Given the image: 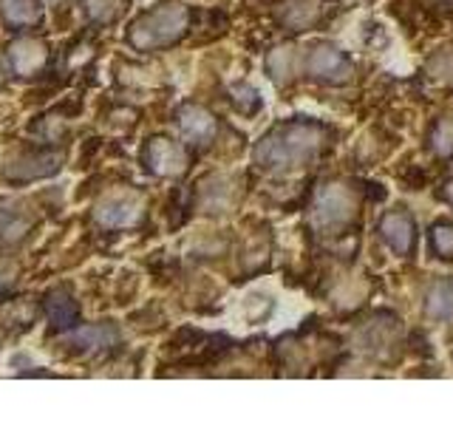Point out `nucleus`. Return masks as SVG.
<instances>
[{"mask_svg":"<svg viewBox=\"0 0 453 425\" xmlns=\"http://www.w3.org/2000/svg\"><path fill=\"white\" fill-rule=\"evenodd\" d=\"M145 162L150 167V174L173 179L179 176L184 167H188V153L181 151L179 142L167 139V136H153L145 148Z\"/></svg>","mask_w":453,"mask_h":425,"instance_id":"39448f33","label":"nucleus"},{"mask_svg":"<svg viewBox=\"0 0 453 425\" xmlns=\"http://www.w3.org/2000/svg\"><path fill=\"white\" fill-rule=\"evenodd\" d=\"M230 97H233V105L244 113H255L261 108V97H258V89L250 82H238L230 89Z\"/></svg>","mask_w":453,"mask_h":425,"instance_id":"6ab92c4d","label":"nucleus"},{"mask_svg":"<svg viewBox=\"0 0 453 425\" xmlns=\"http://www.w3.org/2000/svg\"><path fill=\"white\" fill-rule=\"evenodd\" d=\"M238 306H241V315H244V321L255 323V321H264L269 315L273 301H269V298L261 295V292H250V295H244V301H241Z\"/></svg>","mask_w":453,"mask_h":425,"instance_id":"a211bd4d","label":"nucleus"},{"mask_svg":"<svg viewBox=\"0 0 453 425\" xmlns=\"http://www.w3.org/2000/svg\"><path fill=\"white\" fill-rule=\"evenodd\" d=\"M122 344V332L117 329L113 323H88V326H80L68 337H65V346L71 352H105Z\"/></svg>","mask_w":453,"mask_h":425,"instance_id":"423d86ee","label":"nucleus"},{"mask_svg":"<svg viewBox=\"0 0 453 425\" xmlns=\"http://www.w3.org/2000/svg\"><path fill=\"white\" fill-rule=\"evenodd\" d=\"M40 4H46V6H57V4H63V0H40Z\"/></svg>","mask_w":453,"mask_h":425,"instance_id":"393cba45","label":"nucleus"},{"mask_svg":"<svg viewBox=\"0 0 453 425\" xmlns=\"http://www.w3.org/2000/svg\"><path fill=\"white\" fill-rule=\"evenodd\" d=\"M323 145V131L311 122H287L273 128L252 151V159L264 170H292L306 165Z\"/></svg>","mask_w":453,"mask_h":425,"instance_id":"f257e3e1","label":"nucleus"},{"mask_svg":"<svg viewBox=\"0 0 453 425\" xmlns=\"http://www.w3.org/2000/svg\"><path fill=\"white\" fill-rule=\"evenodd\" d=\"M35 227V212L20 202H0V241L18 244Z\"/></svg>","mask_w":453,"mask_h":425,"instance_id":"9b49d317","label":"nucleus"},{"mask_svg":"<svg viewBox=\"0 0 453 425\" xmlns=\"http://www.w3.org/2000/svg\"><path fill=\"white\" fill-rule=\"evenodd\" d=\"M431 244L439 259H453V224H434Z\"/></svg>","mask_w":453,"mask_h":425,"instance_id":"412c9836","label":"nucleus"},{"mask_svg":"<svg viewBox=\"0 0 453 425\" xmlns=\"http://www.w3.org/2000/svg\"><path fill=\"white\" fill-rule=\"evenodd\" d=\"M380 236L396 255H408L411 247H414L417 227L405 212H388V216H382L380 221Z\"/></svg>","mask_w":453,"mask_h":425,"instance_id":"f8f14e48","label":"nucleus"},{"mask_svg":"<svg viewBox=\"0 0 453 425\" xmlns=\"http://www.w3.org/2000/svg\"><path fill=\"white\" fill-rule=\"evenodd\" d=\"M82 9L94 23H111L119 14V0H82Z\"/></svg>","mask_w":453,"mask_h":425,"instance_id":"aec40b11","label":"nucleus"},{"mask_svg":"<svg viewBox=\"0 0 453 425\" xmlns=\"http://www.w3.org/2000/svg\"><path fill=\"white\" fill-rule=\"evenodd\" d=\"M0 14L9 26L28 28L42 20V12L35 0H0Z\"/></svg>","mask_w":453,"mask_h":425,"instance_id":"dca6fc26","label":"nucleus"},{"mask_svg":"<svg viewBox=\"0 0 453 425\" xmlns=\"http://www.w3.org/2000/svg\"><path fill=\"white\" fill-rule=\"evenodd\" d=\"M306 71L315 80H323V82H343L351 74V63L346 60V54L340 49L318 46V49H311V54H309Z\"/></svg>","mask_w":453,"mask_h":425,"instance_id":"0eeeda50","label":"nucleus"},{"mask_svg":"<svg viewBox=\"0 0 453 425\" xmlns=\"http://www.w3.org/2000/svg\"><path fill=\"white\" fill-rule=\"evenodd\" d=\"M431 71H434L431 77H439V80H450V77H453V57H450V54H442V57H439V60L431 66Z\"/></svg>","mask_w":453,"mask_h":425,"instance_id":"b1692460","label":"nucleus"},{"mask_svg":"<svg viewBox=\"0 0 453 425\" xmlns=\"http://www.w3.org/2000/svg\"><path fill=\"white\" fill-rule=\"evenodd\" d=\"M77 301L68 292H51L46 298V318L51 321L54 329H71L77 323Z\"/></svg>","mask_w":453,"mask_h":425,"instance_id":"4468645a","label":"nucleus"},{"mask_svg":"<svg viewBox=\"0 0 453 425\" xmlns=\"http://www.w3.org/2000/svg\"><path fill=\"white\" fill-rule=\"evenodd\" d=\"M176 128L179 134L193 142V145H207L216 136V117H212L210 111L198 108V105H181L179 113H176Z\"/></svg>","mask_w":453,"mask_h":425,"instance_id":"1a4fd4ad","label":"nucleus"},{"mask_svg":"<svg viewBox=\"0 0 453 425\" xmlns=\"http://www.w3.org/2000/svg\"><path fill=\"white\" fill-rule=\"evenodd\" d=\"M278 20L287 28H295V32H306L320 20V9L311 0H287L278 12Z\"/></svg>","mask_w":453,"mask_h":425,"instance_id":"ddd939ff","label":"nucleus"},{"mask_svg":"<svg viewBox=\"0 0 453 425\" xmlns=\"http://www.w3.org/2000/svg\"><path fill=\"white\" fill-rule=\"evenodd\" d=\"M0 85H4V68H0Z\"/></svg>","mask_w":453,"mask_h":425,"instance_id":"bb28decb","label":"nucleus"},{"mask_svg":"<svg viewBox=\"0 0 453 425\" xmlns=\"http://www.w3.org/2000/svg\"><path fill=\"white\" fill-rule=\"evenodd\" d=\"M292 68H295V49H292V46H280V49H275L273 54L266 57V71H269V74H273L278 82L289 80Z\"/></svg>","mask_w":453,"mask_h":425,"instance_id":"f3484780","label":"nucleus"},{"mask_svg":"<svg viewBox=\"0 0 453 425\" xmlns=\"http://www.w3.org/2000/svg\"><path fill=\"white\" fill-rule=\"evenodd\" d=\"M14 281H18V267H14L12 261H0V295H6Z\"/></svg>","mask_w":453,"mask_h":425,"instance_id":"5701e85b","label":"nucleus"},{"mask_svg":"<svg viewBox=\"0 0 453 425\" xmlns=\"http://www.w3.org/2000/svg\"><path fill=\"white\" fill-rule=\"evenodd\" d=\"M425 312L431 321H450L453 318V281H436L425 295Z\"/></svg>","mask_w":453,"mask_h":425,"instance_id":"2eb2a0df","label":"nucleus"},{"mask_svg":"<svg viewBox=\"0 0 453 425\" xmlns=\"http://www.w3.org/2000/svg\"><path fill=\"white\" fill-rule=\"evenodd\" d=\"M142 212H145V205L139 196L113 193L94 207V221L99 227H108V230H122V227H134L142 219Z\"/></svg>","mask_w":453,"mask_h":425,"instance_id":"20e7f679","label":"nucleus"},{"mask_svg":"<svg viewBox=\"0 0 453 425\" xmlns=\"http://www.w3.org/2000/svg\"><path fill=\"white\" fill-rule=\"evenodd\" d=\"M57 170H60V156L54 153H28V156H20V159H14L6 165L4 176L14 184L20 182H35V179H46V176H54Z\"/></svg>","mask_w":453,"mask_h":425,"instance_id":"9d476101","label":"nucleus"},{"mask_svg":"<svg viewBox=\"0 0 453 425\" xmlns=\"http://www.w3.org/2000/svg\"><path fill=\"white\" fill-rule=\"evenodd\" d=\"M190 26V12L184 4H162L127 26V42L139 51L165 49L176 42Z\"/></svg>","mask_w":453,"mask_h":425,"instance_id":"f03ea898","label":"nucleus"},{"mask_svg":"<svg viewBox=\"0 0 453 425\" xmlns=\"http://www.w3.org/2000/svg\"><path fill=\"white\" fill-rule=\"evenodd\" d=\"M434 151L439 156H450L453 153V120H442L434 131Z\"/></svg>","mask_w":453,"mask_h":425,"instance_id":"4be33fe9","label":"nucleus"},{"mask_svg":"<svg viewBox=\"0 0 453 425\" xmlns=\"http://www.w3.org/2000/svg\"><path fill=\"white\" fill-rule=\"evenodd\" d=\"M448 196H450V202H453V184H450V188H448Z\"/></svg>","mask_w":453,"mask_h":425,"instance_id":"a878e982","label":"nucleus"},{"mask_svg":"<svg viewBox=\"0 0 453 425\" xmlns=\"http://www.w3.org/2000/svg\"><path fill=\"white\" fill-rule=\"evenodd\" d=\"M49 60V49L35 37H20L9 46V66L18 77H37Z\"/></svg>","mask_w":453,"mask_h":425,"instance_id":"6e6552de","label":"nucleus"},{"mask_svg":"<svg viewBox=\"0 0 453 425\" xmlns=\"http://www.w3.org/2000/svg\"><path fill=\"white\" fill-rule=\"evenodd\" d=\"M354 196L343 188V184H326L318 193L315 210H311V221H315L318 230H337V227H346L354 219Z\"/></svg>","mask_w":453,"mask_h":425,"instance_id":"7ed1b4c3","label":"nucleus"}]
</instances>
